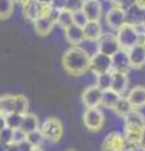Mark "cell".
I'll return each mask as SVG.
<instances>
[{
  "label": "cell",
  "mask_w": 145,
  "mask_h": 151,
  "mask_svg": "<svg viewBox=\"0 0 145 151\" xmlns=\"http://www.w3.org/2000/svg\"><path fill=\"white\" fill-rule=\"evenodd\" d=\"M62 65L66 73L78 77L90 70L91 54L79 45H72L62 55Z\"/></svg>",
  "instance_id": "1"
},
{
  "label": "cell",
  "mask_w": 145,
  "mask_h": 151,
  "mask_svg": "<svg viewBox=\"0 0 145 151\" xmlns=\"http://www.w3.org/2000/svg\"><path fill=\"white\" fill-rule=\"evenodd\" d=\"M125 119V140L128 144H139L140 136L145 127V119L141 112L133 110Z\"/></svg>",
  "instance_id": "2"
},
{
  "label": "cell",
  "mask_w": 145,
  "mask_h": 151,
  "mask_svg": "<svg viewBox=\"0 0 145 151\" xmlns=\"http://www.w3.org/2000/svg\"><path fill=\"white\" fill-rule=\"evenodd\" d=\"M145 33V29L143 25H134L130 23H125V24L116 32V38L120 44L121 49L129 50L131 47L139 43L140 35Z\"/></svg>",
  "instance_id": "3"
},
{
  "label": "cell",
  "mask_w": 145,
  "mask_h": 151,
  "mask_svg": "<svg viewBox=\"0 0 145 151\" xmlns=\"http://www.w3.org/2000/svg\"><path fill=\"white\" fill-rule=\"evenodd\" d=\"M125 23H126V9L112 4V6L105 14L106 27L112 32H118Z\"/></svg>",
  "instance_id": "4"
},
{
  "label": "cell",
  "mask_w": 145,
  "mask_h": 151,
  "mask_svg": "<svg viewBox=\"0 0 145 151\" xmlns=\"http://www.w3.org/2000/svg\"><path fill=\"white\" fill-rule=\"evenodd\" d=\"M44 139L50 142H58L63 136V125L57 117H48L40 126Z\"/></svg>",
  "instance_id": "5"
},
{
  "label": "cell",
  "mask_w": 145,
  "mask_h": 151,
  "mask_svg": "<svg viewBox=\"0 0 145 151\" xmlns=\"http://www.w3.org/2000/svg\"><path fill=\"white\" fill-rule=\"evenodd\" d=\"M105 122V116L101 110L97 108H87L83 113V125L86 126V129L91 132L100 131L104 126Z\"/></svg>",
  "instance_id": "6"
},
{
  "label": "cell",
  "mask_w": 145,
  "mask_h": 151,
  "mask_svg": "<svg viewBox=\"0 0 145 151\" xmlns=\"http://www.w3.org/2000/svg\"><path fill=\"white\" fill-rule=\"evenodd\" d=\"M120 49L121 48L118 42V38H116V34H112V33H104L102 37L96 42V50L102 54L111 57Z\"/></svg>",
  "instance_id": "7"
},
{
  "label": "cell",
  "mask_w": 145,
  "mask_h": 151,
  "mask_svg": "<svg viewBox=\"0 0 145 151\" xmlns=\"http://www.w3.org/2000/svg\"><path fill=\"white\" fill-rule=\"evenodd\" d=\"M90 69L92 70L96 76L105 73V72H110L112 70V62H111V57L102 54L100 52H95L91 55V67Z\"/></svg>",
  "instance_id": "8"
},
{
  "label": "cell",
  "mask_w": 145,
  "mask_h": 151,
  "mask_svg": "<svg viewBox=\"0 0 145 151\" xmlns=\"http://www.w3.org/2000/svg\"><path fill=\"white\" fill-rule=\"evenodd\" d=\"M82 102L87 108H97L102 105V89L97 86H90L82 92Z\"/></svg>",
  "instance_id": "9"
},
{
  "label": "cell",
  "mask_w": 145,
  "mask_h": 151,
  "mask_svg": "<svg viewBox=\"0 0 145 151\" xmlns=\"http://www.w3.org/2000/svg\"><path fill=\"white\" fill-rule=\"evenodd\" d=\"M126 140L118 132H110L102 142L101 151H124L126 147Z\"/></svg>",
  "instance_id": "10"
},
{
  "label": "cell",
  "mask_w": 145,
  "mask_h": 151,
  "mask_svg": "<svg viewBox=\"0 0 145 151\" xmlns=\"http://www.w3.org/2000/svg\"><path fill=\"white\" fill-rule=\"evenodd\" d=\"M129 60H130V68H143L145 65V47L141 43L135 44L129 50Z\"/></svg>",
  "instance_id": "11"
},
{
  "label": "cell",
  "mask_w": 145,
  "mask_h": 151,
  "mask_svg": "<svg viewBox=\"0 0 145 151\" xmlns=\"http://www.w3.org/2000/svg\"><path fill=\"white\" fill-rule=\"evenodd\" d=\"M56 25H57V23H56L50 17H47V15L39 17L37 20L33 22L34 32H35V34L39 35V37L49 35L50 33L53 32Z\"/></svg>",
  "instance_id": "12"
},
{
  "label": "cell",
  "mask_w": 145,
  "mask_h": 151,
  "mask_svg": "<svg viewBox=\"0 0 145 151\" xmlns=\"http://www.w3.org/2000/svg\"><path fill=\"white\" fill-rule=\"evenodd\" d=\"M64 38L71 45H79L85 42V33H83V28L77 24H71L67 28L63 29Z\"/></svg>",
  "instance_id": "13"
},
{
  "label": "cell",
  "mask_w": 145,
  "mask_h": 151,
  "mask_svg": "<svg viewBox=\"0 0 145 151\" xmlns=\"http://www.w3.org/2000/svg\"><path fill=\"white\" fill-rule=\"evenodd\" d=\"M82 10L86 14L88 20H100L104 9L100 0H85Z\"/></svg>",
  "instance_id": "14"
},
{
  "label": "cell",
  "mask_w": 145,
  "mask_h": 151,
  "mask_svg": "<svg viewBox=\"0 0 145 151\" xmlns=\"http://www.w3.org/2000/svg\"><path fill=\"white\" fill-rule=\"evenodd\" d=\"M83 33H85V40L97 42L104 34V29L100 20H90L83 27Z\"/></svg>",
  "instance_id": "15"
},
{
  "label": "cell",
  "mask_w": 145,
  "mask_h": 151,
  "mask_svg": "<svg viewBox=\"0 0 145 151\" xmlns=\"http://www.w3.org/2000/svg\"><path fill=\"white\" fill-rule=\"evenodd\" d=\"M111 62H112V70H123L128 72L130 68V60H129V53L125 49L118 50L114 55H111Z\"/></svg>",
  "instance_id": "16"
},
{
  "label": "cell",
  "mask_w": 145,
  "mask_h": 151,
  "mask_svg": "<svg viewBox=\"0 0 145 151\" xmlns=\"http://www.w3.org/2000/svg\"><path fill=\"white\" fill-rule=\"evenodd\" d=\"M129 86V78L128 72H123V70H112V83L111 89H114L118 93L123 94Z\"/></svg>",
  "instance_id": "17"
},
{
  "label": "cell",
  "mask_w": 145,
  "mask_h": 151,
  "mask_svg": "<svg viewBox=\"0 0 145 151\" xmlns=\"http://www.w3.org/2000/svg\"><path fill=\"white\" fill-rule=\"evenodd\" d=\"M128 100L131 103L134 110H139L145 106V87L136 86L128 94Z\"/></svg>",
  "instance_id": "18"
},
{
  "label": "cell",
  "mask_w": 145,
  "mask_h": 151,
  "mask_svg": "<svg viewBox=\"0 0 145 151\" xmlns=\"http://www.w3.org/2000/svg\"><path fill=\"white\" fill-rule=\"evenodd\" d=\"M143 13H144V9L139 8L135 4L129 6L126 9V23H130V24H134V25H141Z\"/></svg>",
  "instance_id": "19"
},
{
  "label": "cell",
  "mask_w": 145,
  "mask_h": 151,
  "mask_svg": "<svg viewBox=\"0 0 145 151\" xmlns=\"http://www.w3.org/2000/svg\"><path fill=\"white\" fill-rule=\"evenodd\" d=\"M39 127V120H38V116L34 115V113H25L24 115V119H23V124L20 129L23 131H25L27 134L34 131V130H38Z\"/></svg>",
  "instance_id": "20"
},
{
  "label": "cell",
  "mask_w": 145,
  "mask_h": 151,
  "mask_svg": "<svg viewBox=\"0 0 145 151\" xmlns=\"http://www.w3.org/2000/svg\"><path fill=\"white\" fill-rule=\"evenodd\" d=\"M120 98H121V94L118 93L116 91H114V89H111V88L102 91V105L105 107L114 108Z\"/></svg>",
  "instance_id": "21"
},
{
  "label": "cell",
  "mask_w": 145,
  "mask_h": 151,
  "mask_svg": "<svg viewBox=\"0 0 145 151\" xmlns=\"http://www.w3.org/2000/svg\"><path fill=\"white\" fill-rule=\"evenodd\" d=\"M112 110L115 111V113H116L118 116L125 117V116H128L129 113L134 110V108H133V106H131V103L129 102L128 97H123V96H121V98L118 101V103H116L115 107L112 108Z\"/></svg>",
  "instance_id": "22"
},
{
  "label": "cell",
  "mask_w": 145,
  "mask_h": 151,
  "mask_svg": "<svg viewBox=\"0 0 145 151\" xmlns=\"http://www.w3.org/2000/svg\"><path fill=\"white\" fill-rule=\"evenodd\" d=\"M17 4L14 0H0V20H6L9 19L15 9Z\"/></svg>",
  "instance_id": "23"
},
{
  "label": "cell",
  "mask_w": 145,
  "mask_h": 151,
  "mask_svg": "<svg viewBox=\"0 0 145 151\" xmlns=\"http://www.w3.org/2000/svg\"><path fill=\"white\" fill-rule=\"evenodd\" d=\"M29 110V101L24 94H15L14 96V112L25 115Z\"/></svg>",
  "instance_id": "24"
},
{
  "label": "cell",
  "mask_w": 145,
  "mask_h": 151,
  "mask_svg": "<svg viewBox=\"0 0 145 151\" xmlns=\"http://www.w3.org/2000/svg\"><path fill=\"white\" fill-rule=\"evenodd\" d=\"M5 119H6V126L13 130H15V129H20L22 127L24 115L18 113V112H10V113H8V115H5Z\"/></svg>",
  "instance_id": "25"
},
{
  "label": "cell",
  "mask_w": 145,
  "mask_h": 151,
  "mask_svg": "<svg viewBox=\"0 0 145 151\" xmlns=\"http://www.w3.org/2000/svg\"><path fill=\"white\" fill-rule=\"evenodd\" d=\"M111 83H112V70L96 76V86L101 88L102 91L111 88Z\"/></svg>",
  "instance_id": "26"
},
{
  "label": "cell",
  "mask_w": 145,
  "mask_h": 151,
  "mask_svg": "<svg viewBox=\"0 0 145 151\" xmlns=\"http://www.w3.org/2000/svg\"><path fill=\"white\" fill-rule=\"evenodd\" d=\"M71 24H73V13L67 10V9L59 10L58 18H57V25H59L61 28L64 29V28H67Z\"/></svg>",
  "instance_id": "27"
},
{
  "label": "cell",
  "mask_w": 145,
  "mask_h": 151,
  "mask_svg": "<svg viewBox=\"0 0 145 151\" xmlns=\"http://www.w3.org/2000/svg\"><path fill=\"white\" fill-rule=\"evenodd\" d=\"M0 110L3 115H8L14 112V96L13 94H5L0 97Z\"/></svg>",
  "instance_id": "28"
},
{
  "label": "cell",
  "mask_w": 145,
  "mask_h": 151,
  "mask_svg": "<svg viewBox=\"0 0 145 151\" xmlns=\"http://www.w3.org/2000/svg\"><path fill=\"white\" fill-rule=\"evenodd\" d=\"M27 140L34 146V147H40V145L43 144V141L45 140L44 139V135L39 129L38 130H34L27 134Z\"/></svg>",
  "instance_id": "29"
},
{
  "label": "cell",
  "mask_w": 145,
  "mask_h": 151,
  "mask_svg": "<svg viewBox=\"0 0 145 151\" xmlns=\"http://www.w3.org/2000/svg\"><path fill=\"white\" fill-rule=\"evenodd\" d=\"M88 22L90 20H88V18L86 17V14L83 13V10H77V12L73 13V23L74 24L83 28Z\"/></svg>",
  "instance_id": "30"
},
{
  "label": "cell",
  "mask_w": 145,
  "mask_h": 151,
  "mask_svg": "<svg viewBox=\"0 0 145 151\" xmlns=\"http://www.w3.org/2000/svg\"><path fill=\"white\" fill-rule=\"evenodd\" d=\"M13 129H10V127H5L4 130L0 131V141H1L3 144L5 145H10L13 144Z\"/></svg>",
  "instance_id": "31"
},
{
  "label": "cell",
  "mask_w": 145,
  "mask_h": 151,
  "mask_svg": "<svg viewBox=\"0 0 145 151\" xmlns=\"http://www.w3.org/2000/svg\"><path fill=\"white\" fill-rule=\"evenodd\" d=\"M83 3H85V0H67L66 9L72 13L77 12V10H82Z\"/></svg>",
  "instance_id": "32"
},
{
  "label": "cell",
  "mask_w": 145,
  "mask_h": 151,
  "mask_svg": "<svg viewBox=\"0 0 145 151\" xmlns=\"http://www.w3.org/2000/svg\"><path fill=\"white\" fill-rule=\"evenodd\" d=\"M27 140V132L22 129H15L13 131V144H20Z\"/></svg>",
  "instance_id": "33"
},
{
  "label": "cell",
  "mask_w": 145,
  "mask_h": 151,
  "mask_svg": "<svg viewBox=\"0 0 145 151\" xmlns=\"http://www.w3.org/2000/svg\"><path fill=\"white\" fill-rule=\"evenodd\" d=\"M66 4L67 0H50V6L57 10H63L66 9Z\"/></svg>",
  "instance_id": "34"
},
{
  "label": "cell",
  "mask_w": 145,
  "mask_h": 151,
  "mask_svg": "<svg viewBox=\"0 0 145 151\" xmlns=\"http://www.w3.org/2000/svg\"><path fill=\"white\" fill-rule=\"evenodd\" d=\"M112 4H115V5H119V6H123L125 9H128L129 6L134 5V0H114Z\"/></svg>",
  "instance_id": "35"
},
{
  "label": "cell",
  "mask_w": 145,
  "mask_h": 151,
  "mask_svg": "<svg viewBox=\"0 0 145 151\" xmlns=\"http://www.w3.org/2000/svg\"><path fill=\"white\" fill-rule=\"evenodd\" d=\"M18 146H19L20 151H32V150L34 149V146L32 145V144H30L28 140L23 141V142H20V144H18Z\"/></svg>",
  "instance_id": "36"
},
{
  "label": "cell",
  "mask_w": 145,
  "mask_h": 151,
  "mask_svg": "<svg viewBox=\"0 0 145 151\" xmlns=\"http://www.w3.org/2000/svg\"><path fill=\"white\" fill-rule=\"evenodd\" d=\"M138 145H139L140 149L145 150V127H144V130L141 132V136H140V140H139V144Z\"/></svg>",
  "instance_id": "37"
},
{
  "label": "cell",
  "mask_w": 145,
  "mask_h": 151,
  "mask_svg": "<svg viewBox=\"0 0 145 151\" xmlns=\"http://www.w3.org/2000/svg\"><path fill=\"white\" fill-rule=\"evenodd\" d=\"M6 127V119H5V115L0 113V131L4 130Z\"/></svg>",
  "instance_id": "38"
},
{
  "label": "cell",
  "mask_w": 145,
  "mask_h": 151,
  "mask_svg": "<svg viewBox=\"0 0 145 151\" xmlns=\"http://www.w3.org/2000/svg\"><path fill=\"white\" fill-rule=\"evenodd\" d=\"M6 151H20V149L17 144H10V145H8Z\"/></svg>",
  "instance_id": "39"
},
{
  "label": "cell",
  "mask_w": 145,
  "mask_h": 151,
  "mask_svg": "<svg viewBox=\"0 0 145 151\" xmlns=\"http://www.w3.org/2000/svg\"><path fill=\"white\" fill-rule=\"evenodd\" d=\"M135 5H138L139 8L141 9H145V0H134Z\"/></svg>",
  "instance_id": "40"
},
{
  "label": "cell",
  "mask_w": 145,
  "mask_h": 151,
  "mask_svg": "<svg viewBox=\"0 0 145 151\" xmlns=\"http://www.w3.org/2000/svg\"><path fill=\"white\" fill-rule=\"evenodd\" d=\"M28 1H29V0H14V3L17 4V5H24V4H27Z\"/></svg>",
  "instance_id": "41"
},
{
  "label": "cell",
  "mask_w": 145,
  "mask_h": 151,
  "mask_svg": "<svg viewBox=\"0 0 145 151\" xmlns=\"http://www.w3.org/2000/svg\"><path fill=\"white\" fill-rule=\"evenodd\" d=\"M6 149H8V145L3 144L1 141H0V151H6Z\"/></svg>",
  "instance_id": "42"
},
{
  "label": "cell",
  "mask_w": 145,
  "mask_h": 151,
  "mask_svg": "<svg viewBox=\"0 0 145 151\" xmlns=\"http://www.w3.org/2000/svg\"><path fill=\"white\" fill-rule=\"evenodd\" d=\"M141 25L145 29V9H144V13H143V22H141Z\"/></svg>",
  "instance_id": "43"
},
{
  "label": "cell",
  "mask_w": 145,
  "mask_h": 151,
  "mask_svg": "<svg viewBox=\"0 0 145 151\" xmlns=\"http://www.w3.org/2000/svg\"><path fill=\"white\" fill-rule=\"evenodd\" d=\"M38 1L42 4H50V0H38Z\"/></svg>",
  "instance_id": "44"
},
{
  "label": "cell",
  "mask_w": 145,
  "mask_h": 151,
  "mask_svg": "<svg viewBox=\"0 0 145 151\" xmlns=\"http://www.w3.org/2000/svg\"><path fill=\"white\" fill-rule=\"evenodd\" d=\"M32 151H43V150H40L39 147H34L33 150H32Z\"/></svg>",
  "instance_id": "45"
},
{
  "label": "cell",
  "mask_w": 145,
  "mask_h": 151,
  "mask_svg": "<svg viewBox=\"0 0 145 151\" xmlns=\"http://www.w3.org/2000/svg\"><path fill=\"white\" fill-rule=\"evenodd\" d=\"M107 1H111V3H112V1H114V0H107Z\"/></svg>",
  "instance_id": "46"
},
{
  "label": "cell",
  "mask_w": 145,
  "mask_h": 151,
  "mask_svg": "<svg viewBox=\"0 0 145 151\" xmlns=\"http://www.w3.org/2000/svg\"><path fill=\"white\" fill-rule=\"evenodd\" d=\"M67 151H74V150H67Z\"/></svg>",
  "instance_id": "47"
},
{
  "label": "cell",
  "mask_w": 145,
  "mask_h": 151,
  "mask_svg": "<svg viewBox=\"0 0 145 151\" xmlns=\"http://www.w3.org/2000/svg\"><path fill=\"white\" fill-rule=\"evenodd\" d=\"M0 113H1V110H0Z\"/></svg>",
  "instance_id": "48"
},
{
  "label": "cell",
  "mask_w": 145,
  "mask_h": 151,
  "mask_svg": "<svg viewBox=\"0 0 145 151\" xmlns=\"http://www.w3.org/2000/svg\"><path fill=\"white\" fill-rule=\"evenodd\" d=\"M144 151H145V150H144Z\"/></svg>",
  "instance_id": "49"
}]
</instances>
